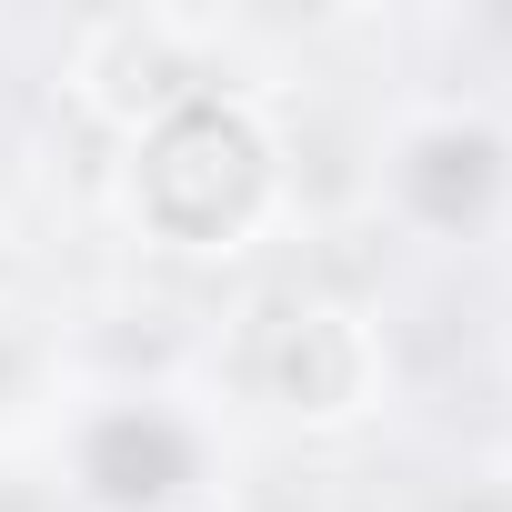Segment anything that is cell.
Wrapping results in <instances>:
<instances>
[{
	"label": "cell",
	"mask_w": 512,
	"mask_h": 512,
	"mask_svg": "<svg viewBox=\"0 0 512 512\" xmlns=\"http://www.w3.org/2000/svg\"><path fill=\"white\" fill-rule=\"evenodd\" d=\"M221 382L231 402H251L282 432H362L392 392V352L362 302L322 282H282L262 302H241V322L221 332Z\"/></svg>",
	"instance_id": "obj_2"
},
{
	"label": "cell",
	"mask_w": 512,
	"mask_h": 512,
	"mask_svg": "<svg viewBox=\"0 0 512 512\" xmlns=\"http://www.w3.org/2000/svg\"><path fill=\"white\" fill-rule=\"evenodd\" d=\"M372 191L412 241H492L512 221V121L492 101H412L382 131Z\"/></svg>",
	"instance_id": "obj_3"
},
{
	"label": "cell",
	"mask_w": 512,
	"mask_h": 512,
	"mask_svg": "<svg viewBox=\"0 0 512 512\" xmlns=\"http://www.w3.org/2000/svg\"><path fill=\"white\" fill-rule=\"evenodd\" d=\"M61 91H71L111 141H131V131H151L161 111L221 91V31L191 21V11H101V21L71 41Z\"/></svg>",
	"instance_id": "obj_5"
},
{
	"label": "cell",
	"mask_w": 512,
	"mask_h": 512,
	"mask_svg": "<svg viewBox=\"0 0 512 512\" xmlns=\"http://www.w3.org/2000/svg\"><path fill=\"white\" fill-rule=\"evenodd\" d=\"M61 382V342L31 302H0V432H21Z\"/></svg>",
	"instance_id": "obj_6"
},
{
	"label": "cell",
	"mask_w": 512,
	"mask_h": 512,
	"mask_svg": "<svg viewBox=\"0 0 512 512\" xmlns=\"http://www.w3.org/2000/svg\"><path fill=\"white\" fill-rule=\"evenodd\" d=\"M292 211V141L251 81H221L121 141V221L171 262H241Z\"/></svg>",
	"instance_id": "obj_1"
},
{
	"label": "cell",
	"mask_w": 512,
	"mask_h": 512,
	"mask_svg": "<svg viewBox=\"0 0 512 512\" xmlns=\"http://www.w3.org/2000/svg\"><path fill=\"white\" fill-rule=\"evenodd\" d=\"M211 422L161 392V382H121L61 412V472L91 512H181L211 482Z\"/></svg>",
	"instance_id": "obj_4"
}]
</instances>
